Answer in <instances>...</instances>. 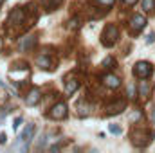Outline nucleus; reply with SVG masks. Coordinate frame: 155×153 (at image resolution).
<instances>
[{"instance_id":"obj_1","label":"nucleus","mask_w":155,"mask_h":153,"mask_svg":"<svg viewBox=\"0 0 155 153\" xmlns=\"http://www.w3.org/2000/svg\"><path fill=\"white\" fill-rule=\"evenodd\" d=\"M130 139H132V144L137 146V148H144L152 142L153 139V133L148 130V128H134L132 133H130Z\"/></svg>"},{"instance_id":"obj_2","label":"nucleus","mask_w":155,"mask_h":153,"mask_svg":"<svg viewBox=\"0 0 155 153\" xmlns=\"http://www.w3.org/2000/svg\"><path fill=\"white\" fill-rule=\"evenodd\" d=\"M117 38H119V29H117V25L108 24V25L103 29V33H101V43H103L105 47H112L117 41Z\"/></svg>"},{"instance_id":"obj_3","label":"nucleus","mask_w":155,"mask_h":153,"mask_svg":"<svg viewBox=\"0 0 155 153\" xmlns=\"http://www.w3.org/2000/svg\"><path fill=\"white\" fill-rule=\"evenodd\" d=\"M153 74V67L152 63L148 61H137L134 65V76L139 77V79H148V77Z\"/></svg>"},{"instance_id":"obj_4","label":"nucleus","mask_w":155,"mask_h":153,"mask_svg":"<svg viewBox=\"0 0 155 153\" xmlns=\"http://www.w3.org/2000/svg\"><path fill=\"white\" fill-rule=\"evenodd\" d=\"M146 16L144 15H139V13H135V15H132V18L128 20V27H130V31L134 33V34H137V33H141L144 27H146Z\"/></svg>"},{"instance_id":"obj_5","label":"nucleus","mask_w":155,"mask_h":153,"mask_svg":"<svg viewBox=\"0 0 155 153\" xmlns=\"http://www.w3.org/2000/svg\"><path fill=\"white\" fill-rule=\"evenodd\" d=\"M49 117H51V119H56V121L65 119V117H67V105H65L63 101L56 103V105L49 110Z\"/></svg>"},{"instance_id":"obj_6","label":"nucleus","mask_w":155,"mask_h":153,"mask_svg":"<svg viewBox=\"0 0 155 153\" xmlns=\"http://www.w3.org/2000/svg\"><path fill=\"white\" fill-rule=\"evenodd\" d=\"M7 24L9 25H22V24H25V11L22 7L13 9V13L9 15V22Z\"/></svg>"},{"instance_id":"obj_7","label":"nucleus","mask_w":155,"mask_h":153,"mask_svg":"<svg viewBox=\"0 0 155 153\" xmlns=\"http://www.w3.org/2000/svg\"><path fill=\"white\" fill-rule=\"evenodd\" d=\"M40 101H41V90L40 88H31L29 92H27V96H25V103H27V106H36Z\"/></svg>"},{"instance_id":"obj_8","label":"nucleus","mask_w":155,"mask_h":153,"mask_svg":"<svg viewBox=\"0 0 155 153\" xmlns=\"http://www.w3.org/2000/svg\"><path fill=\"white\" fill-rule=\"evenodd\" d=\"M124 108H126V101L124 99H117V101L110 103L107 106V115H117V114H121Z\"/></svg>"},{"instance_id":"obj_9","label":"nucleus","mask_w":155,"mask_h":153,"mask_svg":"<svg viewBox=\"0 0 155 153\" xmlns=\"http://www.w3.org/2000/svg\"><path fill=\"white\" fill-rule=\"evenodd\" d=\"M36 41H38V38L35 36V34H29V36H25V38H22V41H20V50L22 52H29V50H33L35 49V45H36Z\"/></svg>"},{"instance_id":"obj_10","label":"nucleus","mask_w":155,"mask_h":153,"mask_svg":"<svg viewBox=\"0 0 155 153\" xmlns=\"http://www.w3.org/2000/svg\"><path fill=\"white\" fill-rule=\"evenodd\" d=\"M103 85H105L107 88L116 90V88L121 86V79H119L116 74H105V76H103Z\"/></svg>"},{"instance_id":"obj_11","label":"nucleus","mask_w":155,"mask_h":153,"mask_svg":"<svg viewBox=\"0 0 155 153\" xmlns=\"http://www.w3.org/2000/svg\"><path fill=\"white\" fill-rule=\"evenodd\" d=\"M150 94H152V85H150V81L141 79V83H139V96H141V99L146 101V99L150 97Z\"/></svg>"},{"instance_id":"obj_12","label":"nucleus","mask_w":155,"mask_h":153,"mask_svg":"<svg viewBox=\"0 0 155 153\" xmlns=\"http://www.w3.org/2000/svg\"><path fill=\"white\" fill-rule=\"evenodd\" d=\"M78 88H79V81H78V79L72 77V79H67V81H65V94H67V96H72Z\"/></svg>"},{"instance_id":"obj_13","label":"nucleus","mask_w":155,"mask_h":153,"mask_svg":"<svg viewBox=\"0 0 155 153\" xmlns=\"http://www.w3.org/2000/svg\"><path fill=\"white\" fill-rule=\"evenodd\" d=\"M36 63H38L40 69H43V70H51L52 69V60L49 58V56H38V60H36Z\"/></svg>"},{"instance_id":"obj_14","label":"nucleus","mask_w":155,"mask_h":153,"mask_svg":"<svg viewBox=\"0 0 155 153\" xmlns=\"http://www.w3.org/2000/svg\"><path fill=\"white\" fill-rule=\"evenodd\" d=\"M33 133H35V124H27V128L22 132V135H20L18 139H22V141H25V142H31Z\"/></svg>"},{"instance_id":"obj_15","label":"nucleus","mask_w":155,"mask_h":153,"mask_svg":"<svg viewBox=\"0 0 155 153\" xmlns=\"http://www.w3.org/2000/svg\"><path fill=\"white\" fill-rule=\"evenodd\" d=\"M63 4V0H41V5L47 9V11H54L56 7H60Z\"/></svg>"},{"instance_id":"obj_16","label":"nucleus","mask_w":155,"mask_h":153,"mask_svg":"<svg viewBox=\"0 0 155 153\" xmlns=\"http://www.w3.org/2000/svg\"><path fill=\"white\" fill-rule=\"evenodd\" d=\"M78 114L81 115V117H83V115H88L90 114V105L85 103V101H79V103H78Z\"/></svg>"},{"instance_id":"obj_17","label":"nucleus","mask_w":155,"mask_h":153,"mask_svg":"<svg viewBox=\"0 0 155 153\" xmlns=\"http://www.w3.org/2000/svg\"><path fill=\"white\" fill-rule=\"evenodd\" d=\"M27 146H29V142H25V141L18 139V141L13 144V150H15V151H27Z\"/></svg>"},{"instance_id":"obj_18","label":"nucleus","mask_w":155,"mask_h":153,"mask_svg":"<svg viewBox=\"0 0 155 153\" xmlns=\"http://www.w3.org/2000/svg\"><path fill=\"white\" fill-rule=\"evenodd\" d=\"M143 9L146 13H153L155 11V0H143Z\"/></svg>"},{"instance_id":"obj_19","label":"nucleus","mask_w":155,"mask_h":153,"mask_svg":"<svg viewBox=\"0 0 155 153\" xmlns=\"http://www.w3.org/2000/svg\"><path fill=\"white\" fill-rule=\"evenodd\" d=\"M103 67H105V69H108V70H110V69H114V67H116V60H114L112 56L105 58V60H103Z\"/></svg>"},{"instance_id":"obj_20","label":"nucleus","mask_w":155,"mask_h":153,"mask_svg":"<svg viewBox=\"0 0 155 153\" xmlns=\"http://www.w3.org/2000/svg\"><path fill=\"white\" fill-rule=\"evenodd\" d=\"M128 119H130V122H137V121H141V119H143V112H141V110H134V112L130 114Z\"/></svg>"},{"instance_id":"obj_21","label":"nucleus","mask_w":155,"mask_h":153,"mask_svg":"<svg viewBox=\"0 0 155 153\" xmlns=\"http://www.w3.org/2000/svg\"><path fill=\"white\" fill-rule=\"evenodd\" d=\"M79 25H81L79 18H72V20H69V27H71V29H78Z\"/></svg>"},{"instance_id":"obj_22","label":"nucleus","mask_w":155,"mask_h":153,"mask_svg":"<svg viewBox=\"0 0 155 153\" xmlns=\"http://www.w3.org/2000/svg\"><path fill=\"white\" fill-rule=\"evenodd\" d=\"M128 97H130V99H135V85H134V83L128 86Z\"/></svg>"},{"instance_id":"obj_23","label":"nucleus","mask_w":155,"mask_h":153,"mask_svg":"<svg viewBox=\"0 0 155 153\" xmlns=\"http://www.w3.org/2000/svg\"><path fill=\"white\" fill-rule=\"evenodd\" d=\"M108 130H110L112 133H116V135H121V128H119L117 124H110V126H108Z\"/></svg>"},{"instance_id":"obj_24","label":"nucleus","mask_w":155,"mask_h":153,"mask_svg":"<svg viewBox=\"0 0 155 153\" xmlns=\"http://www.w3.org/2000/svg\"><path fill=\"white\" fill-rule=\"evenodd\" d=\"M96 2H99V4H103V5H107V7H110L116 0H96Z\"/></svg>"},{"instance_id":"obj_25","label":"nucleus","mask_w":155,"mask_h":153,"mask_svg":"<svg viewBox=\"0 0 155 153\" xmlns=\"http://www.w3.org/2000/svg\"><path fill=\"white\" fill-rule=\"evenodd\" d=\"M153 41H155V33H150L146 36V43H153Z\"/></svg>"},{"instance_id":"obj_26","label":"nucleus","mask_w":155,"mask_h":153,"mask_svg":"<svg viewBox=\"0 0 155 153\" xmlns=\"http://www.w3.org/2000/svg\"><path fill=\"white\" fill-rule=\"evenodd\" d=\"M20 124H22V117H16V121H15V124H13V128L16 130V128H18Z\"/></svg>"},{"instance_id":"obj_27","label":"nucleus","mask_w":155,"mask_h":153,"mask_svg":"<svg viewBox=\"0 0 155 153\" xmlns=\"http://www.w3.org/2000/svg\"><path fill=\"white\" fill-rule=\"evenodd\" d=\"M121 2H123L124 5H134V4H135L137 0H121Z\"/></svg>"},{"instance_id":"obj_28","label":"nucleus","mask_w":155,"mask_h":153,"mask_svg":"<svg viewBox=\"0 0 155 153\" xmlns=\"http://www.w3.org/2000/svg\"><path fill=\"white\" fill-rule=\"evenodd\" d=\"M4 119H5V110H0V124L4 122Z\"/></svg>"},{"instance_id":"obj_29","label":"nucleus","mask_w":155,"mask_h":153,"mask_svg":"<svg viewBox=\"0 0 155 153\" xmlns=\"http://www.w3.org/2000/svg\"><path fill=\"white\" fill-rule=\"evenodd\" d=\"M0 144H5V133L0 135Z\"/></svg>"},{"instance_id":"obj_30","label":"nucleus","mask_w":155,"mask_h":153,"mask_svg":"<svg viewBox=\"0 0 155 153\" xmlns=\"http://www.w3.org/2000/svg\"><path fill=\"white\" fill-rule=\"evenodd\" d=\"M152 121H153V124H155V106H152Z\"/></svg>"},{"instance_id":"obj_31","label":"nucleus","mask_w":155,"mask_h":153,"mask_svg":"<svg viewBox=\"0 0 155 153\" xmlns=\"http://www.w3.org/2000/svg\"><path fill=\"white\" fill-rule=\"evenodd\" d=\"M0 49H2V40H0Z\"/></svg>"},{"instance_id":"obj_32","label":"nucleus","mask_w":155,"mask_h":153,"mask_svg":"<svg viewBox=\"0 0 155 153\" xmlns=\"http://www.w3.org/2000/svg\"><path fill=\"white\" fill-rule=\"evenodd\" d=\"M2 2H4V0H0V4H2Z\"/></svg>"}]
</instances>
